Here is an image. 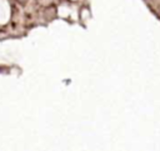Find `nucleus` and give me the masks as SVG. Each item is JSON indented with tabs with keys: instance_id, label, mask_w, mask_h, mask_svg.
I'll return each mask as SVG.
<instances>
[]
</instances>
